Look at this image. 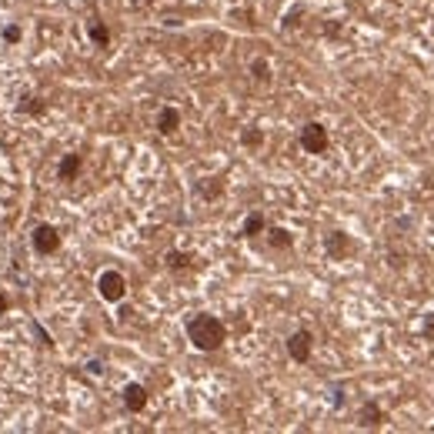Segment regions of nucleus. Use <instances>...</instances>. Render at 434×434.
Masks as SVG:
<instances>
[{"label": "nucleus", "instance_id": "f257e3e1", "mask_svg": "<svg viewBox=\"0 0 434 434\" xmlns=\"http://www.w3.org/2000/svg\"><path fill=\"white\" fill-rule=\"evenodd\" d=\"M187 341H191L197 351H204V354L217 351V347L227 341L224 321L214 317V314H194L191 321H187Z\"/></svg>", "mask_w": 434, "mask_h": 434}, {"label": "nucleus", "instance_id": "f03ea898", "mask_svg": "<svg viewBox=\"0 0 434 434\" xmlns=\"http://www.w3.org/2000/svg\"><path fill=\"white\" fill-rule=\"evenodd\" d=\"M301 147L308 150V154H328V147H331L328 127L317 124V120L304 124V127H301Z\"/></svg>", "mask_w": 434, "mask_h": 434}, {"label": "nucleus", "instance_id": "7ed1b4c3", "mask_svg": "<svg viewBox=\"0 0 434 434\" xmlns=\"http://www.w3.org/2000/svg\"><path fill=\"white\" fill-rule=\"evenodd\" d=\"M97 291H101L104 301L117 304V301H124V294H127V281H124L120 270H104V274L97 277Z\"/></svg>", "mask_w": 434, "mask_h": 434}, {"label": "nucleus", "instance_id": "20e7f679", "mask_svg": "<svg viewBox=\"0 0 434 434\" xmlns=\"http://www.w3.org/2000/svg\"><path fill=\"white\" fill-rule=\"evenodd\" d=\"M311 347H314L311 331H294V334L287 338V354H291V361H298V364H308V361H311Z\"/></svg>", "mask_w": 434, "mask_h": 434}, {"label": "nucleus", "instance_id": "39448f33", "mask_svg": "<svg viewBox=\"0 0 434 434\" xmlns=\"http://www.w3.org/2000/svg\"><path fill=\"white\" fill-rule=\"evenodd\" d=\"M34 247H37L41 254H54V251L60 247V234L50 224H41L37 231H34Z\"/></svg>", "mask_w": 434, "mask_h": 434}, {"label": "nucleus", "instance_id": "423d86ee", "mask_svg": "<svg viewBox=\"0 0 434 434\" xmlns=\"http://www.w3.org/2000/svg\"><path fill=\"white\" fill-rule=\"evenodd\" d=\"M324 247H328V254L334 257V261H345L354 244H351V238H347L345 231H331L328 238H324Z\"/></svg>", "mask_w": 434, "mask_h": 434}, {"label": "nucleus", "instance_id": "0eeeda50", "mask_svg": "<svg viewBox=\"0 0 434 434\" xmlns=\"http://www.w3.org/2000/svg\"><path fill=\"white\" fill-rule=\"evenodd\" d=\"M124 407H127L131 414H140V411L147 407V388H144V384H127V388H124Z\"/></svg>", "mask_w": 434, "mask_h": 434}, {"label": "nucleus", "instance_id": "6e6552de", "mask_svg": "<svg viewBox=\"0 0 434 434\" xmlns=\"http://www.w3.org/2000/svg\"><path fill=\"white\" fill-rule=\"evenodd\" d=\"M178 127H180L178 107H161V110H157V131L164 137H171V134H178Z\"/></svg>", "mask_w": 434, "mask_h": 434}, {"label": "nucleus", "instance_id": "1a4fd4ad", "mask_svg": "<svg viewBox=\"0 0 434 434\" xmlns=\"http://www.w3.org/2000/svg\"><path fill=\"white\" fill-rule=\"evenodd\" d=\"M358 424L361 428H377V424H384V411H381V405H375V401H364L358 411Z\"/></svg>", "mask_w": 434, "mask_h": 434}, {"label": "nucleus", "instance_id": "9d476101", "mask_svg": "<svg viewBox=\"0 0 434 434\" xmlns=\"http://www.w3.org/2000/svg\"><path fill=\"white\" fill-rule=\"evenodd\" d=\"M268 240H270V247H277V251H291V247H294V234L284 231V227H270Z\"/></svg>", "mask_w": 434, "mask_h": 434}, {"label": "nucleus", "instance_id": "9b49d317", "mask_svg": "<svg viewBox=\"0 0 434 434\" xmlns=\"http://www.w3.org/2000/svg\"><path fill=\"white\" fill-rule=\"evenodd\" d=\"M264 231H268V221H264V214H247V217H244V227H240V234H244V238H254V234H264Z\"/></svg>", "mask_w": 434, "mask_h": 434}, {"label": "nucleus", "instance_id": "f8f14e48", "mask_svg": "<svg viewBox=\"0 0 434 434\" xmlns=\"http://www.w3.org/2000/svg\"><path fill=\"white\" fill-rule=\"evenodd\" d=\"M77 171H80V154H67V157L60 161V178H64V180H74Z\"/></svg>", "mask_w": 434, "mask_h": 434}, {"label": "nucleus", "instance_id": "ddd939ff", "mask_svg": "<svg viewBox=\"0 0 434 434\" xmlns=\"http://www.w3.org/2000/svg\"><path fill=\"white\" fill-rule=\"evenodd\" d=\"M167 268L171 270H187L191 268V254H184V251H167Z\"/></svg>", "mask_w": 434, "mask_h": 434}, {"label": "nucleus", "instance_id": "4468645a", "mask_svg": "<svg viewBox=\"0 0 434 434\" xmlns=\"http://www.w3.org/2000/svg\"><path fill=\"white\" fill-rule=\"evenodd\" d=\"M90 41H94V44H101V47H107V44H110V30H107L101 20H94V24H90Z\"/></svg>", "mask_w": 434, "mask_h": 434}, {"label": "nucleus", "instance_id": "2eb2a0df", "mask_svg": "<svg viewBox=\"0 0 434 434\" xmlns=\"http://www.w3.org/2000/svg\"><path fill=\"white\" fill-rule=\"evenodd\" d=\"M240 144H244V147H261V144H264V131H261V127H247V131L240 134Z\"/></svg>", "mask_w": 434, "mask_h": 434}, {"label": "nucleus", "instance_id": "dca6fc26", "mask_svg": "<svg viewBox=\"0 0 434 434\" xmlns=\"http://www.w3.org/2000/svg\"><path fill=\"white\" fill-rule=\"evenodd\" d=\"M221 191H224V184H221V178H208V184H201V194L208 197H221Z\"/></svg>", "mask_w": 434, "mask_h": 434}, {"label": "nucleus", "instance_id": "f3484780", "mask_svg": "<svg viewBox=\"0 0 434 434\" xmlns=\"http://www.w3.org/2000/svg\"><path fill=\"white\" fill-rule=\"evenodd\" d=\"M251 71H254L257 80H264V84L270 80V67H268V60H254V64H251Z\"/></svg>", "mask_w": 434, "mask_h": 434}, {"label": "nucleus", "instance_id": "a211bd4d", "mask_svg": "<svg viewBox=\"0 0 434 434\" xmlns=\"http://www.w3.org/2000/svg\"><path fill=\"white\" fill-rule=\"evenodd\" d=\"M421 334H424V341H434V314H424V321H421Z\"/></svg>", "mask_w": 434, "mask_h": 434}, {"label": "nucleus", "instance_id": "6ab92c4d", "mask_svg": "<svg viewBox=\"0 0 434 434\" xmlns=\"http://www.w3.org/2000/svg\"><path fill=\"white\" fill-rule=\"evenodd\" d=\"M3 37H7V41H20V27H7L3 30Z\"/></svg>", "mask_w": 434, "mask_h": 434}, {"label": "nucleus", "instance_id": "aec40b11", "mask_svg": "<svg viewBox=\"0 0 434 434\" xmlns=\"http://www.w3.org/2000/svg\"><path fill=\"white\" fill-rule=\"evenodd\" d=\"M7 308H10V301L3 298V294H0V311H7Z\"/></svg>", "mask_w": 434, "mask_h": 434}, {"label": "nucleus", "instance_id": "412c9836", "mask_svg": "<svg viewBox=\"0 0 434 434\" xmlns=\"http://www.w3.org/2000/svg\"><path fill=\"white\" fill-rule=\"evenodd\" d=\"M144 3H157V0H144Z\"/></svg>", "mask_w": 434, "mask_h": 434}, {"label": "nucleus", "instance_id": "4be33fe9", "mask_svg": "<svg viewBox=\"0 0 434 434\" xmlns=\"http://www.w3.org/2000/svg\"><path fill=\"white\" fill-rule=\"evenodd\" d=\"M391 3H398V0H391Z\"/></svg>", "mask_w": 434, "mask_h": 434}]
</instances>
